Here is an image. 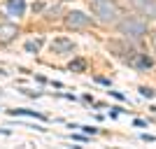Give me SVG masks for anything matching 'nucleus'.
Segmentation results:
<instances>
[{
    "mask_svg": "<svg viewBox=\"0 0 156 149\" xmlns=\"http://www.w3.org/2000/svg\"><path fill=\"white\" fill-rule=\"evenodd\" d=\"M68 68H70L72 72H84V70H86V63H84L82 59H75L70 65H68Z\"/></svg>",
    "mask_w": 156,
    "mask_h": 149,
    "instance_id": "9d476101",
    "label": "nucleus"
},
{
    "mask_svg": "<svg viewBox=\"0 0 156 149\" xmlns=\"http://www.w3.org/2000/svg\"><path fill=\"white\" fill-rule=\"evenodd\" d=\"M65 26L70 28V30H84V28L91 26V16H86L84 12L72 9V12L65 14Z\"/></svg>",
    "mask_w": 156,
    "mask_h": 149,
    "instance_id": "7ed1b4c3",
    "label": "nucleus"
},
{
    "mask_svg": "<svg viewBox=\"0 0 156 149\" xmlns=\"http://www.w3.org/2000/svg\"><path fill=\"white\" fill-rule=\"evenodd\" d=\"M75 47H72V42L70 40H65V37H61V40H54L51 42V51L54 54H70Z\"/></svg>",
    "mask_w": 156,
    "mask_h": 149,
    "instance_id": "0eeeda50",
    "label": "nucleus"
},
{
    "mask_svg": "<svg viewBox=\"0 0 156 149\" xmlns=\"http://www.w3.org/2000/svg\"><path fill=\"white\" fill-rule=\"evenodd\" d=\"M91 12L98 19V23H103V26H114L119 23V16H121L119 5L112 0H91Z\"/></svg>",
    "mask_w": 156,
    "mask_h": 149,
    "instance_id": "f257e3e1",
    "label": "nucleus"
},
{
    "mask_svg": "<svg viewBox=\"0 0 156 149\" xmlns=\"http://www.w3.org/2000/svg\"><path fill=\"white\" fill-rule=\"evenodd\" d=\"M7 12L12 14V16H21V14L26 12V2L23 0H9L7 2Z\"/></svg>",
    "mask_w": 156,
    "mask_h": 149,
    "instance_id": "6e6552de",
    "label": "nucleus"
},
{
    "mask_svg": "<svg viewBox=\"0 0 156 149\" xmlns=\"http://www.w3.org/2000/svg\"><path fill=\"white\" fill-rule=\"evenodd\" d=\"M140 93H142L144 98H151V96H154V91H151V89H147V86H142V89H140Z\"/></svg>",
    "mask_w": 156,
    "mask_h": 149,
    "instance_id": "f8f14e48",
    "label": "nucleus"
},
{
    "mask_svg": "<svg viewBox=\"0 0 156 149\" xmlns=\"http://www.w3.org/2000/svg\"><path fill=\"white\" fill-rule=\"evenodd\" d=\"M126 61H128L133 68H151V59H147L144 54H133L130 51L128 56H126Z\"/></svg>",
    "mask_w": 156,
    "mask_h": 149,
    "instance_id": "423d86ee",
    "label": "nucleus"
},
{
    "mask_svg": "<svg viewBox=\"0 0 156 149\" xmlns=\"http://www.w3.org/2000/svg\"><path fill=\"white\" fill-rule=\"evenodd\" d=\"M119 33L130 40H140L147 35V23L142 19H135V16H126L119 21Z\"/></svg>",
    "mask_w": 156,
    "mask_h": 149,
    "instance_id": "f03ea898",
    "label": "nucleus"
},
{
    "mask_svg": "<svg viewBox=\"0 0 156 149\" xmlns=\"http://www.w3.org/2000/svg\"><path fill=\"white\" fill-rule=\"evenodd\" d=\"M9 114H23V117H35V119H44V114H40V112H33V110H12Z\"/></svg>",
    "mask_w": 156,
    "mask_h": 149,
    "instance_id": "1a4fd4ad",
    "label": "nucleus"
},
{
    "mask_svg": "<svg viewBox=\"0 0 156 149\" xmlns=\"http://www.w3.org/2000/svg\"><path fill=\"white\" fill-rule=\"evenodd\" d=\"M40 47H42V40H30V42H26V51H40Z\"/></svg>",
    "mask_w": 156,
    "mask_h": 149,
    "instance_id": "9b49d317",
    "label": "nucleus"
},
{
    "mask_svg": "<svg viewBox=\"0 0 156 149\" xmlns=\"http://www.w3.org/2000/svg\"><path fill=\"white\" fill-rule=\"evenodd\" d=\"M130 2H133V7H135L142 16L156 19V0H130Z\"/></svg>",
    "mask_w": 156,
    "mask_h": 149,
    "instance_id": "20e7f679",
    "label": "nucleus"
},
{
    "mask_svg": "<svg viewBox=\"0 0 156 149\" xmlns=\"http://www.w3.org/2000/svg\"><path fill=\"white\" fill-rule=\"evenodd\" d=\"M82 130H84V135H96V128L91 126H82Z\"/></svg>",
    "mask_w": 156,
    "mask_h": 149,
    "instance_id": "ddd939ff",
    "label": "nucleus"
},
{
    "mask_svg": "<svg viewBox=\"0 0 156 149\" xmlns=\"http://www.w3.org/2000/svg\"><path fill=\"white\" fill-rule=\"evenodd\" d=\"M16 35H19V28L14 26V23H2V26H0V42L7 44V42H12Z\"/></svg>",
    "mask_w": 156,
    "mask_h": 149,
    "instance_id": "39448f33",
    "label": "nucleus"
},
{
    "mask_svg": "<svg viewBox=\"0 0 156 149\" xmlns=\"http://www.w3.org/2000/svg\"><path fill=\"white\" fill-rule=\"evenodd\" d=\"M112 96L117 98V100H124V93H119V91H112Z\"/></svg>",
    "mask_w": 156,
    "mask_h": 149,
    "instance_id": "4468645a",
    "label": "nucleus"
},
{
    "mask_svg": "<svg viewBox=\"0 0 156 149\" xmlns=\"http://www.w3.org/2000/svg\"><path fill=\"white\" fill-rule=\"evenodd\" d=\"M151 42H154V49H156V33L151 35Z\"/></svg>",
    "mask_w": 156,
    "mask_h": 149,
    "instance_id": "2eb2a0df",
    "label": "nucleus"
}]
</instances>
